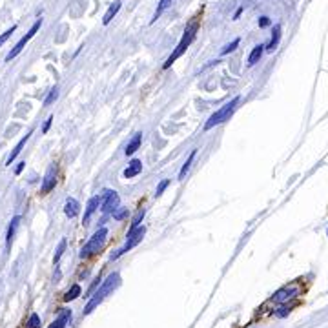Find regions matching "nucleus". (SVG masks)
<instances>
[{
	"label": "nucleus",
	"mask_w": 328,
	"mask_h": 328,
	"mask_svg": "<svg viewBox=\"0 0 328 328\" xmlns=\"http://www.w3.org/2000/svg\"><path fill=\"white\" fill-rule=\"evenodd\" d=\"M66 245H68V241L66 239H62L61 243H58V248H57V252H55V257H53L55 262H58V259L62 257V254H64V250H66Z\"/></svg>",
	"instance_id": "nucleus-26"
},
{
	"label": "nucleus",
	"mask_w": 328,
	"mask_h": 328,
	"mask_svg": "<svg viewBox=\"0 0 328 328\" xmlns=\"http://www.w3.org/2000/svg\"><path fill=\"white\" fill-rule=\"evenodd\" d=\"M259 26H261V27H268V26H270V18H268V17H261V20H259Z\"/></svg>",
	"instance_id": "nucleus-32"
},
{
	"label": "nucleus",
	"mask_w": 328,
	"mask_h": 328,
	"mask_svg": "<svg viewBox=\"0 0 328 328\" xmlns=\"http://www.w3.org/2000/svg\"><path fill=\"white\" fill-rule=\"evenodd\" d=\"M239 42L241 40L239 39H235L233 42H230V44H226L223 49H221V55H228V53H232V51H235L237 49V46H239Z\"/></svg>",
	"instance_id": "nucleus-25"
},
{
	"label": "nucleus",
	"mask_w": 328,
	"mask_h": 328,
	"mask_svg": "<svg viewBox=\"0 0 328 328\" xmlns=\"http://www.w3.org/2000/svg\"><path fill=\"white\" fill-rule=\"evenodd\" d=\"M168 184H170V181H168V179H164V181H162V183L157 186V190H155V197L162 195V192H164V190L168 188Z\"/></svg>",
	"instance_id": "nucleus-29"
},
{
	"label": "nucleus",
	"mask_w": 328,
	"mask_h": 328,
	"mask_svg": "<svg viewBox=\"0 0 328 328\" xmlns=\"http://www.w3.org/2000/svg\"><path fill=\"white\" fill-rule=\"evenodd\" d=\"M118 9H121V2H118V0H115L113 4L108 8V11H106L104 18H102V24H104V26H108L109 22H111V18H113L115 15L118 13Z\"/></svg>",
	"instance_id": "nucleus-15"
},
{
	"label": "nucleus",
	"mask_w": 328,
	"mask_h": 328,
	"mask_svg": "<svg viewBox=\"0 0 328 328\" xmlns=\"http://www.w3.org/2000/svg\"><path fill=\"white\" fill-rule=\"evenodd\" d=\"M126 214H128L126 208H121L118 212H113V219H117V221H123V219L126 217Z\"/></svg>",
	"instance_id": "nucleus-30"
},
{
	"label": "nucleus",
	"mask_w": 328,
	"mask_h": 328,
	"mask_svg": "<svg viewBox=\"0 0 328 328\" xmlns=\"http://www.w3.org/2000/svg\"><path fill=\"white\" fill-rule=\"evenodd\" d=\"M29 135H31V133H27L26 137H22V139H20V142H18V144L15 146V150H13V152L9 153V157H8V161H6V164H11V162H13L15 159H17V155L22 152V148H24V146H26V142H27V139H29Z\"/></svg>",
	"instance_id": "nucleus-16"
},
{
	"label": "nucleus",
	"mask_w": 328,
	"mask_h": 328,
	"mask_svg": "<svg viewBox=\"0 0 328 328\" xmlns=\"http://www.w3.org/2000/svg\"><path fill=\"white\" fill-rule=\"evenodd\" d=\"M140 140H142V133H137V135L133 137L130 142H128V146H126V150H124V153H126V155H133V153L139 150Z\"/></svg>",
	"instance_id": "nucleus-17"
},
{
	"label": "nucleus",
	"mask_w": 328,
	"mask_h": 328,
	"mask_svg": "<svg viewBox=\"0 0 328 328\" xmlns=\"http://www.w3.org/2000/svg\"><path fill=\"white\" fill-rule=\"evenodd\" d=\"M40 26H42V18H39V20H37L35 24H33V26H31V29L27 31V35H24L20 40H18L17 44H15V48L11 49V51H9V53H8V57H6V62H11L15 57H17V55H20V51H22V49H24V46H26V44L29 42V40H31V39H33V37L37 35V31L40 29Z\"/></svg>",
	"instance_id": "nucleus-5"
},
{
	"label": "nucleus",
	"mask_w": 328,
	"mask_h": 328,
	"mask_svg": "<svg viewBox=\"0 0 328 328\" xmlns=\"http://www.w3.org/2000/svg\"><path fill=\"white\" fill-rule=\"evenodd\" d=\"M102 201V195H95L92 197L90 201H87V206H86V214H84V224L90 221V217H92L93 214L97 212V208H99V204H101Z\"/></svg>",
	"instance_id": "nucleus-10"
},
{
	"label": "nucleus",
	"mask_w": 328,
	"mask_h": 328,
	"mask_svg": "<svg viewBox=\"0 0 328 328\" xmlns=\"http://www.w3.org/2000/svg\"><path fill=\"white\" fill-rule=\"evenodd\" d=\"M26 328H40V317L39 314H31L29 319L26 321Z\"/></svg>",
	"instance_id": "nucleus-24"
},
{
	"label": "nucleus",
	"mask_w": 328,
	"mask_h": 328,
	"mask_svg": "<svg viewBox=\"0 0 328 328\" xmlns=\"http://www.w3.org/2000/svg\"><path fill=\"white\" fill-rule=\"evenodd\" d=\"M195 155H197V150H192L190 157L186 159V162H184L183 168H181V171H179V181L186 179V173H188V170H190V166H192V162H193V159H195Z\"/></svg>",
	"instance_id": "nucleus-19"
},
{
	"label": "nucleus",
	"mask_w": 328,
	"mask_h": 328,
	"mask_svg": "<svg viewBox=\"0 0 328 328\" xmlns=\"http://www.w3.org/2000/svg\"><path fill=\"white\" fill-rule=\"evenodd\" d=\"M18 223H20V217H13L11 219V224L8 226V233H6V243H8V246L11 245V241H13V237H15V232H17V228H18Z\"/></svg>",
	"instance_id": "nucleus-18"
},
{
	"label": "nucleus",
	"mask_w": 328,
	"mask_h": 328,
	"mask_svg": "<svg viewBox=\"0 0 328 328\" xmlns=\"http://www.w3.org/2000/svg\"><path fill=\"white\" fill-rule=\"evenodd\" d=\"M241 13H243V8H239V9H237V11H235V15H233V18H235V20H237V18L241 17Z\"/></svg>",
	"instance_id": "nucleus-36"
},
{
	"label": "nucleus",
	"mask_w": 328,
	"mask_h": 328,
	"mask_svg": "<svg viewBox=\"0 0 328 328\" xmlns=\"http://www.w3.org/2000/svg\"><path fill=\"white\" fill-rule=\"evenodd\" d=\"M55 184H57V170H55V166H49L48 173H46V177H44L42 188H40L44 195L51 192V190L55 188Z\"/></svg>",
	"instance_id": "nucleus-8"
},
{
	"label": "nucleus",
	"mask_w": 328,
	"mask_h": 328,
	"mask_svg": "<svg viewBox=\"0 0 328 328\" xmlns=\"http://www.w3.org/2000/svg\"><path fill=\"white\" fill-rule=\"evenodd\" d=\"M79 210H80V204H79V201H75V199H68L66 201V204H64V214L68 215L70 219H73V217H77L79 215Z\"/></svg>",
	"instance_id": "nucleus-12"
},
{
	"label": "nucleus",
	"mask_w": 328,
	"mask_h": 328,
	"mask_svg": "<svg viewBox=\"0 0 328 328\" xmlns=\"http://www.w3.org/2000/svg\"><path fill=\"white\" fill-rule=\"evenodd\" d=\"M197 29H199V18H195V20L190 22L188 26H186V31H184V35H183V39H181V42L177 44V48L173 49V53H171L170 57H168V61L164 62V66H162L164 70H168V68H170V66L173 64L177 58L183 57V53L190 48V44H192L193 39H195Z\"/></svg>",
	"instance_id": "nucleus-2"
},
{
	"label": "nucleus",
	"mask_w": 328,
	"mask_h": 328,
	"mask_svg": "<svg viewBox=\"0 0 328 328\" xmlns=\"http://www.w3.org/2000/svg\"><path fill=\"white\" fill-rule=\"evenodd\" d=\"M118 284H121V276H118L117 272H113V274H109V276H108V279H106L104 283L101 284V288L97 290V292L92 295V299H90V301H87L86 308H84V315L92 314V312L95 310L97 306H99L102 301H104V297H106V295H108V293H111V292H113V290L117 288Z\"/></svg>",
	"instance_id": "nucleus-1"
},
{
	"label": "nucleus",
	"mask_w": 328,
	"mask_h": 328,
	"mask_svg": "<svg viewBox=\"0 0 328 328\" xmlns=\"http://www.w3.org/2000/svg\"><path fill=\"white\" fill-rule=\"evenodd\" d=\"M70 319H71V312L66 310V308H64L57 319H55L51 324H49V328H66V324H68V321H70Z\"/></svg>",
	"instance_id": "nucleus-13"
},
{
	"label": "nucleus",
	"mask_w": 328,
	"mask_h": 328,
	"mask_svg": "<svg viewBox=\"0 0 328 328\" xmlns=\"http://www.w3.org/2000/svg\"><path fill=\"white\" fill-rule=\"evenodd\" d=\"M295 295H299V286H288V288H283L279 290V292L274 295V301L276 303H286L288 299L295 297Z\"/></svg>",
	"instance_id": "nucleus-9"
},
{
	"label": "nucleus",
	"mask_w": 328,
	"mask_h": 328,
	"mask_svg": "<svg viewBox=\"0 0 328 328\" xmlns=\"http://www.w3.org/2000/svg\"><path fill=\"white\" fill-rule=\"evenodd\" d=\"M106 237H108V230H106V228H101V230H97V232L92 235V239L87 241L86 245H84V248L80 250V259L92 257V255H95L97 252H99V250L104 248Z\"/></svg>",
	"instance_id": "nucleus-4"
},
{
	"label": "nucleus",
	"mask_w": 328,
	"mask_h": 328,
	"mask_svg": "<svg viewBox=\"0 0 328 328\" xmlns=\"http://www.w3.org/2000/svg\"><path fill=\"white\" fill-rule=\"evenodd\" d=\"M288 312H290V308H286V306H281L279 310L276 312V315H277V317H286V315H288Z\"/></svg>",
	"instance_id": "nucleus-31"
},
{
	"label": "nucleus",
	"mask_w": 328,
	"mask_h": 328,
	"mask_svg": "<svg viewBox=\"0 0 328 328\" xmlns=\"http://www.w3.org/2000/svg\"><path fill=\"white\" fill-rule=\"evenodd\" d=\"M57 97H58V87H53L51 92H49V95L46 97V101H44V106H49L53 101H57Z\"/></svg>",
	"instance_id": "nucleus-27"
},
{
	"label": "nucleus",
	"mask_w": 328,
	"mask_h": 328,
	"mask_svg": "<svg viewBox=\"0 0 328 328\" xmlns=\"http://www.w3.org/2000/svg\"><path fill=\"white\" fill-rule=\"evenodd\" d=\"M144 233H146V228H144V226H142V228H137L135 232L130 233V235H128L126 245H124L123 248L118 250L117 254H115L111 259H117V257H121V255H123V254H126V252H130V250L133 248V246H137V245H139V243H140V241H142V237H144Z\"/></svg>",
	"instance_id": "nucleus-6"
},
{
	"label": "nucleus",
	"mask_w": 328,
	"mask_h": 328,
	"mask_svg": "<svg viewBox=\"0 0 328 328\" xmlns=\"http://www.w3.org/2000/svg\"><path fill=\"white\" fill-rule=\"evenodd\" d=\"M279 39H281V27L276 26V27H274V35H272L270 42H268V46H266L268 51H274V49L277 48V44H279Z\"/></svg>",
	"instance_id": "nucleus-21"
},
{
	"label": "nucleus",
	"mask_w": 328,
	"mask_h": 328,
	"mask_svg": "<svg viewBox=\"0 0 328 328\" xmlns=\"http://www.w3.org/2000/svg\"><path fill=\"white\" fill-rule=\"evenodd\" d=\"M144 214H146V210H144V208H142V210H139V212H137V215H135V217H133V223H131L130 230H128V235H130V233H133V232H135V230H137V228H139L140 221H142V219H144Z\"/></svg>",
	"instance_id": "nucleus-23"
},
{
	"label": "nucleus",
	"mask_w": 328,
	"mask_h": 328,
	"mask_svg": "<svg viewBox=\"0 0 328 328\" xmlns=\"http://www.w3.org/2000/svg\"><path fill=\"white\" fill-rule=\"evenodd\" d=\"M264 49H266V46H264V44H259V46H255V48L252 49V53H250V57H248V66H255V64H257V62L261 61Z\"/></svg>",
	"instance_id": "nucleus-14"
},
{
	"label": "nucleus",
	"mask_w": 328,
	"mask_h": 328,
	"mask_svg": "<svg viewBox=\"0 0 328 328\" xmlns=\"http://www.w3.org/2000/svg\"><path fill=\"white\" fill-rule=\"evenodd\" d=\"M80 292H82V290H80V286L79 284H73V286H71L70 290H68V292H66V295H64V301L66 303H70V301H73V299H77L80 295Z\"/></svg>",
	"instance_id": "nucleus-22"
},
{
	"label": "nucleus",
	"mask_w": 328,
	"mask_h": 328,
	"mask_svg": "<svg viewBox=\"0 0 328 328\" xmlns=\"http://www.w3.org/2000/svg\"><path fill=\"white\" fill-rule=\"evenodd\" d=\"M51 121H53V117H49L48 121H46V124H44V128H42V133H48L49 126H51Z\"/></svg>",
	"instance_id": "nucleus-33"
},
{
	"label": "nucleus",
	"mask_w": 328,
	"mask_h": 328,
	"mask_svg": "<svg viewBox=\"0 0 328 328\" xmlns=\"http://www.w3.org/2000/svg\"><path fill=\"white\" fill-rule=\"evenodd\" d=\"M118 202H121V197H118L117 192L113 190H106L102 193V212L104 214H111L118 208Z\"/></svg>",
	"instance_id": "nucleus-7"
},
{
	"label": "nucleus",
	"mask_w": 328,
	"mask_h": 328,
	"mask_svg": "<svg viewBox=\"0 0 328 328\" xmlns=\"http://www.w3.org/2000/svg\"><path fill=\"white\" fill-rule=\"evenodd\" d=\"M24 166H26V162H20V164H18V166H17V170H15V173H17V175L20 173V171L24 170Z\"/></svg>",
	"instance_id": "nucleus-34"
},
{
	"label": "nucleus",
	"mask_w": 328,
	"mask_h": 328,
	"mask_svg": "<svg viewBox=\"0 0 328 328\" xmlns=\"http://www.w3.org/2000/svg\"><path fill=\"white\" fill-rule=\"evenodd\" d=\"M239 102H241V97H233L232 101L226 102L223 108H219L217 111H215V113L212 115L208 121H206L204 130L208 131V130H212L214 126H217V124H221V123H224V121H228V117L233 113V109L237 108V104H239Z\"/></svg>",
	"instance_id": "nucleus-3"
},
{
	"label": "nucleus",
	"mask_w": 328,
	"mask_h": 328,
	"mask_svg": "<svg viewBox=\"0 0 328 328\" xmlns=\"http://www.w3.org/2000/svg\"><path fill=\"white\" fill-rule=\"evenodd\" d=\"M171 2H173V0H161V2H159L157 9H155V13H153L152 24H153V22H155V20H157V18L161 17V15L164 13V11H166L168 8H170V6H171Z\"/></svg>",
	"instance_id": "nucleus-20"
},
{
	"label": "nucleus",
	"mask_w": 328,
	"mask_h": 328,
	"mask_svg": "<svg viewBox=\"0 0 328 328\" xmlns=\"http://www.w3.org/2000/svg\"><path fill=\"white\" fill-rule=\"evenodd\" d=\"M140 171H142V162L133 159V161L128 164L126 170H124V177H126V179H131V177H137Z\"/></svg>",
	"instance_id": "nucleus-11"
},
{
	"label": "nucleus",
	"mask_w": 328,
	"mask_h": 328,
	"mask_svg": "<svg viewBox=\"0 0 328 328\" xmlns=\"http://www.w3.org/2000/svg\"><path fill=\"white\" fill-rule=\"evenodd\" d=\"M99 283H101V279H95V283L92 284V288H90V293H93V290L97 288V286H99Z\"/></svg>",
	"instance_id": "nucleus-35"
},
{
	"label": "nucleus",
	"mask_w": 328,
	"mask_h": 328,
	"mask_svg": "<svg viewBox=\"0 0 328 328\" xmlns=\"http://www.w3.org/2000/svg\"><path fill=\"white\" fill-rule=\"evenodd\" d=\"M15 29H17V26H11L8 31H4V33H2V35H0V46H2V44H4L6 40L9 39V37L13 35V33H15Z\"/></svg>",
	"instance_id": "nucleus-28"
}]
</instances>
